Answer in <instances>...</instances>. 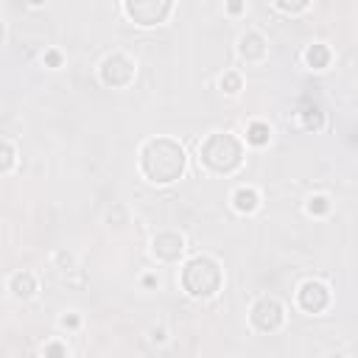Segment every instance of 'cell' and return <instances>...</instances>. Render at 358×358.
Here are the masks:
<instances>
[{
	"instance_id": "20",
	"label": "cell",
	"mask_w": 358,
	"mask_h": 358,
	"mask_svg": "<svg viewBox=\"0 0 358 358\" xmlns=\"http://www.w3.org/2000/svg\"><path fill=\"white\" fill-rule=\"evenodd\" d=\"M280 8H282V11H302V8H305V3H294V6H288V3H280Z\"/></svg>"
},
{
	"instance_id": "9",
	"label": "cell",
	"mask_w": 358,
	"mask_h": 358,
	"mask_svg": "<svg viewBox=\"0 0 358 358\" xmlns=\"http://www.w3.org/2000/svg\"><path fill=\"white\" fill-rule=\"evenodd\" d=\"M238 50H241V56H243V59H249V62L263 59V56H266V39H263L257 31H249V34H243V36H241Z\"/></svg>"
},
{
	"instance_id": "5",
	"label": "cell",
	"mask_w": 358,
	"mask_h": 358,
	"mask_svg": "<svg viewBox=\"0 0 358 358\" xmlns=\"http://www.w3.org/2000/svg\"><path fill=\"white\" fill-rule=\"evenodd\" d=\"M126 14L134 20V22H140V25H157V22H162L165 17H168V11H171V3L168 0H129L126 6Z\"/></svg>"
},
{
	"instance_id": "12",
	"label": "cell",
	"mask_w": 358,
	"mask_h": 358,
	"mask_svg": "<svg viewBox=\"0 0 358 358\" xmlns=\"http://www.w3.org/2000/svg\"><path fill=\"white\" fill-rule=\"evenodd\" d=\"M305 62L313 67V70H322V67H327V62H330V50H327V45H310L308 50H305Z\"/></svg>"
},
{
	"instance_id": "8",
	"label": "cell",
	"mask_w": 358,
	"mask_h": 358,
	"mask_svg": "<svg viewBox=\"0 0 358 358\" xmlns=\"http://www.w3.org/2000/svg\"><path fill=\"white\" fill-rule=\"evenodd\" d=\"M151 249L159 260H176L185 249V238L173 229H165V232H157L154 241H151Z\"/></svg>"
},
{
	"instance_id": "15",
	"label": "cell",
	"mask_w": 358,
	"mask_h": 358,
	"mask_svg": "<svg viewBox=\"0 0 358 358\" xmlns=\"http://www.w3.org/2000/svg\"><path fill=\"white\" fill-rule=\"evenodd\" d=\"M302 117H305V129H319L322 126V109L319 106H308L302 112Z\"/></svg>"
},
{
	"instance_id": "10",
	"label": "cell",
	"mask_w": 358,
	"mask_h": 358,
	"mask_svg": "<svg viewBox=\"0 0 358 358\" xmlns=\"http://www.w3.org/2000/svg\"><path fill=\"white\" fill-rule=\"evenodd\" d=\"M8 285H11V294H14L17 299H28V296H34V291H36V277H34L31 271H17Z\"/></svg>"
},
{
	"instance_id": "19",
	"label": "cell",
	"mask_w": 358,
	"mask_h": 358,
	"mask_svg": "<svg viewBox=\"0 0 358 358\" xmlns=\"http://www.w3.org/2000/svg\"><path fill=\"white\" fill-rule=\"evenodd\" d=\"M45 62H48L50 67H59V62H62V56H59L56 50H48V53H45Z\"/></svg>"
},
{
	"instance_id": "13",
	"label": "cell",
	"mask_w": 358,
	"mask_h": 358,
	"mask_svg": "<svg viewBox=\"0 0 358 358\" xmlns=\"http://www.w3.org/2000/svg\"><path fill=\"white\" fill-rule=\"evenodd\" d=\"M268 137H271V129H268L263 120L249 123V129H246V143H252V145H266Z\"/></svg>"
},
{
	"instance_id": "17",
	"label": "cell",
	"mask_w": 358,
	"mask_h": 358,
	"mask_svg": "<svg viewBox=\"0 0 358 358\" xmlns=\"http://www.w3.org/2000/svg\"><path fill=\"white\" fill-rule=\"evenodd\" d=\"M327 207H330V201H327L324 196H313V199L308 201V213H313V215H324Z\"/></svg>"
},
{
	"instance_id": "11",
	"label": "cell",
	"mask_w": 358,
	"mask_h": 358,
	"mask_svg": "<svg viewBox=\"0 0 358 358\" xmlns=\"http://www.w3.org/2000/svg\"><path fill=\"white\" fill-rule=\"evenodd\" d=\"M232 204H235L238 213H255L257 204H260V196H257L255 187H238L232 193Z\"/></svg>"
},
{
	"instance_id": "3",
	"label": "cell",
	"mask_w": 358,
	"mask_h": 358,
	"mask_svg": "<svg viewBox=\"0 0 358 358\" xmlns=\"http://www.w3.org/2000/svg\"><path fill=\"white\" fill-rule=\"evenodd\" d=\"M182 288L190 296H199V299L213 296L221 288V266L207 255H199V257L187 260L185 268H182Z\"/></svg>"
},
{
	"instance_id": "18",
	"label": "cell",
	"mask_w": 358,
	"mask_h": 358,
	"mask_svg": "<svg viewBox=\"0 0 358 358\" xmlns=\"http://www.w3.org/2000/svg\"><path fill=\"white\" fill-rule=\"evenodd\" d=\"M45 358H67L64 344H59V341H48V344H45Z\"/></svg>"
},
{
	"instance_id": "1",
	"label": "cell",
	"mask_w": 358,
	"mask_h": 358,
	"mask_svg": "<svg viewBox=\"0 0 358 358\" xmlns=\"http://www.w3.org/2000/svg\"><path fill=\"white\" fill-rule=\"evenodd\" d=\"M185 165H187L185 148L171 137H154L140 151V171L148 182L157 185L176 182L185 173Z\"/></svg>"
},
{
	"instance_id": "7",
	"label": "cell",
	"mask_w": 358,
	"mask_h": 358,
	"mask_svg": "<svg viewBox=\"0 0 358 358\" xmlns=\"http://www.w3.org/2000/svg\"><path fill=\"white\" fill-rule=\"evenodd\" d=\"M296 299H299V308H302V310H308V313H319V310L327 308V302H330V291H327L324 282H319V280H308V282L299 285Z\"/></svg>"
},
{
	"instance_id": "16",
	"label": "cell",
	"mask_w": 358,
	"mask_h": 358,
	"mask_svg": "<svg viewBox=\"0 0 358 358\" xmlns=\"http://www.w3.org/2000/svg\"><path fill=\"white\" fill-rule=\"evenodd\" d=\"M221 90L238 92V90H241V76H238V73H224V76H221Z\"/></svg>"
},
{
	"instance_id": "6",
	"label": "cell",
	"mask_w": 358,
	"mask_h": 358,
	"mask_svg": "<svg viewBox=\"0 0 358 358\" xmlns=\"http://www.w3.org/2000/svg\"><path fill=\"white\" fill-rule=\"evenodd\" d=\"M101 78L109 87H126L134 78V62L129 56H123V53H112L101 64Z\"/></svg>"
},
{
	"instance_id": "22",
	"label": "cell",
	"mask_w": 358,
	"mask_h": 358,
	"mask_svg": "<svg viewBox=\"0 0 358 358\" xmlns=\"http://www.w3.org/2000/svg\"><path fill=\"white\" fill-rule=\"evenodd\" d=\"M327 358H347V355H341V352H336V355H327Z\"/></svg>"
},
{
	"instance_id": "4",
	"label": "cell",
	"mask_w": 358,
	"mask_h": 358,
	"mask_svg": "<svg viewBox=\"0 0 358 358\" xmlns=\"http://www.w3.org/2000/svg\"><path fill=\"white\" fill-rule=\"evenodd\" d=\"M252 324L260 330V333H274V330H280V324H282V319H285V313H282V305L277 302V299H271V296H263V299H257L255 305H252Z\"/></svg>"
},
{
	"instance_id": "21",
	"label": "cell",
	"mask_w": 358,
	"mask_h": 358,
	"mask_svg": "<svg viewBox=\"0 0 358 358\" xmlns=\"http://www.w3.org/2000/svg\"><path fill=\"white\" fill-rule=\"evenodd\" d=\"M62 324H64V327H76V324H78V319H76V316H64V319H62Z\"/></svg>"
},
{
	"instance_id": "2",
	"label": "cell",
	"mask_w": 358,
	"mask_h": 358,
	"mask_svg": "<svg viewBox=\"0 0 358 358\" xmlns=\"http://www.w3.org/2000/svg\"><path fill=\"white\" fill-rule=\"evenodd\" d=\"M199 157L201 162L215 171V173H232L241 159H243V148L238 143V137H232L229 131H215L210 134L201 145H199Z\"/></svg>"
},
{
	"instance_id": "14",
	"label": "cell",
	"mask_w": 358,
	"mask_h": 358,
	"mask_svg": "<svg viewBox=\"0 0 358 358\" xmlns=\"http://www.w3.org/2000/svg\"><path fill=\"white\" fill-rule=\"evenodd\" d=\"M14 168V145L8 140H0V173Z\"/></svg>"
}]
</instances>
